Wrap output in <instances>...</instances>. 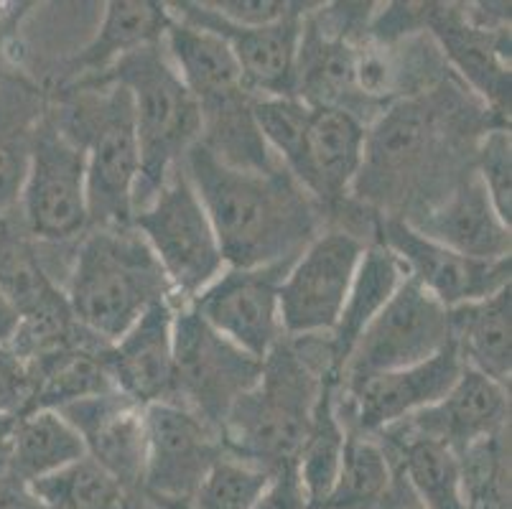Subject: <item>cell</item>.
Here are the masks:
<instances>
[{
	"label": "cell",
	"instance_id": "1",
	"mask_svg": "<svg viewBox=\"0 0 512 509\" xmlns=\"http://www.w3.org/2000/svg\"><path fill=\"white\" fill-rule=\"evenodd\" d=\"M181 166L212 222L227 268L293 263L321 232L324 209L286 168L242 171L217 161L199 143L186 151Z\"/></svg>",
	"mask_w": 512,
	"mask_h": 509
},
{
	"label": "cell",
	"instance_id": "2",
	"mask_svg": "<svg viewBox=\"0 0 512 509\" xmlns=\"http://www.w3.org/2000/svg\"><path fill=\"white\" fill-rule=\"evenodd\" d=\"M329 382L339 385L327 334L283 336L263 359L258 382L222 423L227 454L271 474L296 466L319 395Z\"/></svg>",
	"mask_w": 512,
	"mask_h": 509
},
{
	"label": "cell",
	"instance_id": "3",
	"mask_svg": "<svg viewBox=\"0 0 512 509\" xmlns=\"http://www.w3.org/2000/svg\"><path fill=\"white\" fill-rule=\"evenodd\" d=\"M46 95L59 128L85 151L90 230L133 227L141 156L130 92L118 82H100Z\"/></svg>",
	"mask_w": 512,
	"mask_h": 509
},
{
	"label": "cell",
	"instance_id": "4",
	"mask_svg": "<svg viewBox=\"0 0 512 509\" xmlns=\"http://www.w3.org/2000/svg\"><path fill=\"white\" fill-rule=\"evenodd\" d=\"M64 296L77 324L105 344L118 342L153 303L174 301L164 270L133 227L87 230L74 247Z\"/></svg>",
	"mask_w": 512,
	"mask_h": 509
},
{
	"label": "cell",
	"instance_id": "5",
	"mask_svg": "<svg viewBox=\"0 0 512 509\" xmlns=\"http://www.w3.org/2000/svg\"><path fill=\"white\" fill-rule=\"evenodd\" d=\"M100 82L123 84L133 102V123L141 156V174L133 196L136 214L158 194L171 171L181 166L186 151L199 143L202 112L171 64L164 39L128 54L105 77L90 84Z\"/></svg>",
	"mask_w": 512,
	"mask_h": 509
},
{
	"label": "cell",
	"instance_id": "6",
	"mask_svg": "<svg viewBox=\"0 0 512 509\" xmlns=\"http://www.w3.org/2000/svg\"><path fill=\"white\" fill-rule=\"evenodd\" d=\"M133 230L151 247L176 306L194 301L227 268L184 166H176L151 202L133 214Z\"/></svg>",
	"mask_w": 512,
	"mask_h": 509
},
{
	"label": "cell",
	"instance_id": "7",
	"mask_svg": "<svg viewBox=\"0 0 512 509\" xmlns=\"http://www.w3.org/2000/svg\"><path fill=\"white\" fill-rule=\"evenodd\" d=\"M18 224L39 245H69L90 230L85 151L59 128L49 107L36 128Z\"/></svg>",
	"mask_w": 512,
	"mask_h": 509
},
{
	"label": "cell",
	"instance_id": "8",
	"mask_svg": "<svg viewBox=\"0 0 512 509\" xmlns=\"http://www.w3.org/2000/svg\"><path fill=\"white\" fill-rule=\"evenodd\" d=\"M174 403L220 433L232 405L258 382L263 362L204 324L189 303L174 316Z\"/></svg>",
	"mask_w": 512,
	"mask_h": 509
},
{
	"label": "cell",
	"instance_id": "9",
	"mask_svg": "<svg viewBox=\"0 0 512 509\" xmlns=\"http://www.w3.org/2000/svg\"><path fill=\"white\" fill-rule=\"evenodd\" d=\"M365 247L357 232L344 227L319 232L304 247L278 291L283 336L332 334Z\"/></svg>",
	"mask_w": 512,
	"mask_h": 509
},
{
	"label": "cell",
	"instance_id": "10",
	"mask_svg": "<svg viewBox=\"0 0 512 509\" xmlns=\"http://www.w3.org/2000/svg\"><path fill=\"white\" fill-rule=\"evenodd\" d=\"M451 344L449 308L406 278L385 308L362 331L349 354L339 387L355 385L380 372L406 370L436 357Z\"/></svg>",
	"mask_w": 512,
	"mask_h": 509
},
{
	"label": "cell",
	"instance_id": "11",
	"mask_svg": "<svg viewBox=\"0 0 512 509\" xmlns=\"http://www.w3.org/2000/svg\"><path fill=\"white\" fill-rule=\"evenodd\" d=\"M439 107L434 97L400 100L380 112L372 128H367L365 161L352 191H362V199L398 202L406 189L436 163L439 146Z\"/></svg>",
	"mask_w": 512,
	"mask_h": 509
},
{
	"label": "cell",
	"instance_id": "12",
	"mask_svg": "<svg viewBox=\"0 0 512 509\" xmlns=\"http://www.w3.org/2000/svg\"><path fill=\"white\" fill-rule=\"evenodd\" d=\"M146 415L143 492L164 509H189L194 492L225 454L220 433L179 403H156Z\"/></svg>",
	"mask_w": 512,
	"mask_h": 509
},
{
	"label": "cell",
	"instance_id": "13",
	"mask_svg": "<svg viewBox=\"0 0 512 509\" xmlns=\"http://www.w3.org/2000/svg\"><path fill=\"white\" fill-rule=\"evenodd\" d=\"M464 364L454 344L441 349L436 357L406 370L380 372L355 385H337V410L344 428L365 436H377L400 420L411 418L446 398L456 385Z\"/></svg>",
	"mask_w": 512,
	"mask_h": 509
},
{
	"label": "cell",
	"instance_id": "14",
	"mask_svg": "<svg viewBox=\"0 0 512 509\" xmlns=\"http://www.w3.org/2000/svg\"><path fill=\"white\" fill-rule=\"evenodd\" d=\"M291 263L225 268L189 306L204 324L263 362L283 339L278 291Z\"/></svg>",
	"mask_w": 512,
	"mask_h": 509
},
{
	"label": "cell",
	"instance_id": "15",
	"mask_svg": "<svg viewBox=\"0 0 512 509\" xmlns=\"http://www.w3.org/2000/svg\"><path fill=\"white\" fill-rule=\"evenodd\" d=\"M375 237L400 260L406 278L444 308L482 301L510 286L512 260H474L428 240L398 217H377Z\"/></svg>",
	"mask_w": 512,
	"mask_h": 509
},
{
	"label": "cell",
	"instance_id": "16",
	"mask_svg": "<svg viewBox=\"0 0 512 509\" xmlns=\"http://www.w3.org/2000/svg\"><path fill=\"white\" fill-rule=\"evenodd\" d=\"M171 16L212 31L230 46L242 72L245 90L253 97H296L301 31L306 13L314 6L304 3L296 13L271 26L240 28L220 21L202 3H166Z\"/></svg>",
	"mask_w": 512,
	"mask_h": 509
},
{
	"label": "cell",
	"instance_id": "17",
	"mask_svg": "<svg viewBox=\"0 0 512 509\" xmlns=\"http://www.w3.org/2000/svg\"><path fill=\"white\" fill-rule=\"evenodd\" d=\"M510 428V390L490 377L467 370L459 375L446 398L411 418L400 420L377 436L428 438L462 454L472 443Z\"/></svg>",
	"mask_w": 512,
	"mask_h": 509
},
{
	"label": "cell",
	"instance_id": "18",
	"mask_svg": "<svg viewBox=\"0 0 512 509\" xmlns=\"http://www.w3.org/2000/svg\"><path fill=\"white\" fill-rule=\"evenodd\" d=\"M54 413L79 433L87 456L97 466L118 479L128 492L146 497V415L141 405L113 390Z\"/></svg>",
	"mask_w": 512,
	"mask_h": 509
},
{
	"label": "cell",
	"instance_id": "19",
	"mask_svg": "<svg viewBox=\"0 0 512 509\" xmlns=\"http://www.w3.org/2000/svg\"><path fill=\"white\" fill-rule=\"evenodd\" d=\"M174 316V301L153 303L105 352L115 390L141 408L174 403Z\"/></svg>",
	"mask_w": 512,
	"mask_h": 509
},
{
	"label": "cell",
	"instance_id": "20",
	"mask_svg": "<svg viewBox=\"0 0 512 509\" xmlns=\"http://www.w3.org/2000/svg\"><path fill=\"white\" fill-rule=\"evenodd\" d=\"M446 62L462 74L474 95L495 112H510V28L474 26L464 6L426 3V23Z\"/></svg>",
	"mask_w": 512,
	"mask_h": 509
},
{
	"label": "cell",
	"instance_id": "21",
	"mask_svg": "<svg viewBox=\"0 0 512 509\" xmlns=\"http://www.w3.org/2000/svg\"><path fill=\"white\" fill-rule=\"evenodd\" d=\"M403 222L428 240L474 260H505L512 252L510 227L495 212L474 168L441 194L439 202Z\"/></svg>",
	"mask_w": 512,
	"mask_h": 509
},
{
	"label": "cell",
	"instance_id": "22",
	"mask_svg": "<svg viewBox=\"0 0 512 509\" xmlns=\"http://www.w3.org/2000/svg\"><path fill=\"white\" fill-rule=\"evenodd\" d=\"M367 123L337 107H311L304 189L321 209L342 207L365 161Z\"/></svg>",
	"mask_w": 512,
	"mask_h": 509
},
{
	"label": "cell",
	"instance_id": "23",
	"mask_svg": "<svg viewBox=\"0 0 512 509\" xmlns=\"http://www.w3.org/2000/svg\"><path fill=\"white\" fill-rule=\"evenodd\" d=\"M46 107V90H41L29 74L8 69L0 82V224L18 219L36 128Z\"/></svg>",
	"mask_w": 512,
	"mask_h": 509
},
{
	"label": "cell",
	"instance_id": "24",
	"mask_svg": "<svg viewBox=\"0 0 512 509\" xmlns=\"http://www.w3.org/2000/svg\"><path fill=\"white\" fill-rule=\"evenodd\" d=\"M169 11L166 3L113 0L105 3L102 21L85 49L69 59L67 77L59 87H82L105 77L120 59L164 39Z\"/></svg>",
	"mask_w": 512,
	"mask_h": 509
},
{
	"label": "cell",
	"instance_id": "25",
	"mask_svg": "<svg viewBox=\"0 0 512 509\" xmlns=\"http://www.w3.org/2000/svg\"><path fill=\"white\" fill-rule=\"evenodd\" d=\"M164 46L181 82L197 100L199 112L214 110L242 97H253L245 90L242 72L230 46L212 31H204L169 13Z\"/></svg>",
	"mask_w": 512,
	"mask_h": 509
},
{
	"label": "cell",
	"instance_id": "26",
	"mask_svg": "<svg viewBox=\"0 0 512 509\" xmlns=\"http://www.w3.org/2000/svg\"><path fill=\"white\" fill-rule=\"evenodd\" d=\"M107 347L110 344L92 336L85 342L67 344V347L26 359L31 392L23 413L62 410L67 405L113 392L115 385L105 364Z\"/></svg>",
	"mask_w": 512,
	"mask_h": 509
},
{
	"label": "cell",
	"instance_id": "27",
	"mask_svg": "<svg viewBox=\"0 0 512 509\" xmlns=\"http://www.w3.org/2000/svg\"><path fill=\"white\" fill-rule=\"evenodd\" d=\"M451 344L467 370L510 390L512 377V296L510 286L482 301L451 308Z\"/></svg>",
	"mask_w": 512,
	"mask_h": 509
},
{
	"label": "cell",
	"instance_id": "28",
	"mask_svg": "<svg viewBox=\"0 0 512 509\" xmlns=\"http://www.w3.org/2000/svg\"><path fill=\"white\" fill-rule=\"evenodd\" d=\"M403 280H406V270H403L400 260L380 240L370 242L362 252V260L357 265L355 280L349 286L337 326L332 329V334H327L339 380H342V370L349 354L360 342L362 331L383 311L385 303L393 298Z\"/></svg>",
	"mask_w": 512,
	"mask_h": 509
},
{
	"label": "cell",
	"instance_id": "29",
	"mask_svg": "<svg viewBox=\"0 0 512 509\" xmlns=\"http://www.w3.org/2000/svg\"><path fill=\"white\" fill-rule=\"evenodd\" d=\"M85 456L79 433L54 410H29L13 420L8 433V469L23 482H39Z\"/></svg>",
	"mask_w": 512,
	"mask_h": 509
},
{
	"label": "cell",
	"instance_id": "30",
	"mask_svg": "<svg viewBox=\"0 0 512 509\" xmlns=\"http://www.w3.org/2000/svg\"><path fill=\"white\" fill-rule=\"evenodd\" d=\"M423 509H464L459 456L428 438L377 436Z\"/></svg>",
	"mask_w": 512,
	"mask_h": 509
},
{
	"label": "cell",
	"instance_id": "31",
	"mask_svg": "<svg viewBox=\"0 0 512 509\" xmlns=\"http://www.w3.org/2000/svg\"><path fill=\"white\" fill-rule=\"evenodd\" d=\"M393 459L377 436L347 431L337 479L316 509H377L393 482Z\"/></svg>",
	"mask_w": 512,
	"mask_h": 509
},
{
	"label": "cell",
	"instance_id": "32",
	"mask_svg": "<svg viewBox=\"0 0 512 509\" xmlns=\"http://www.w3.org/2000/svg\"><path fill=\"white\" fill-rule=\"evenodd\" d=\"M31 489L49 509H164L148 497L128 492L90 456L44 476Z\"/></svg>",
	"mask_w": 512,
	"mask_h": 509
},
{
	"label": "cell",
	"instance_id": "33",
	"mask_svg": "<svg viewBox=\"0 0 512 509\" xmlns=\"http://www.w3.org/2000/svg\"><path fill=\"white\" fill-rule=\"evenodd\" d=\"M334 395H337V382H329L321 390L309 433H306V441L296 459V474L309 497L311 509L319 507L332 489L339 464H342L344 441H347V428L339 418Z\"/></svg>",
	"mask_w": 512,
	"mask_h": 509
},
{
	"label": "cell",
	"instance_id": "34",
	"mask_svg": "<svg viewBox=\"0 0 512 509\" xmlns=\"http://www.w3.org/2000/svg\"><path fill=\"white\" fill-rule=\"evenodd\" d=\"M456 456L464 509H510V428L472 443Z\"/></svg>",
	"mask_w": 512,
	"mask_h": 509
},
{
	"label": "cell",
	"instance_id": "35",
	"mask_svg": "<svg viewBox=\"0 0 512 509\" xmlns=\"http://www.w3.org/2000/svg\"><path fill=\"white\" fill-rule=\"evenodd\" d=\"M253 120L265 146L283 168L304 186L306 181V128L311 107L299 97H253Z\"/></svg>",
	"mask_w": 512,
	"mask_h": 509
},
{
	"label": "cell",
	"instance_id": "36",
	"mask_svg": "<svg viewBox=\"0 0 512 509\" xmlns=\"http://www.w3.org/2000/svg\"><path fill=\"white\" fill-rule=\"evenodd\" d=\"M273 474L225 451L194 492L189 509H253Z\"/></svg>",
	"mask_w": 512,
	"mask_h": 509
},
{
	"label": "cell",
	"instance_id": "37",
	"mask_svg": "<svg viewBox=\"0 0 512 509\" xmlns=\"http://www.w3.org/2000/svg\"><path fill=\"white\" fill-rule=\"evenodd\" d=\"M474 174L502 222L512 227V140L505 125H492L482 133L474 153Z\"/></svg>",
	"mask_w": 512,
	"mask_h": 509
},
{
	"label": "cell",
	"instance_id": "38",
	"mask_svg": "<svg viewBox=\"0 0 512 509\" xmlns=\"http://www.w3.org/2000/svg\"><path fill=\"white\" fill-rule=\"evenodd\" d=\"M209 13L240 28L271 26L286 16L299 11L304 3H288V0H202Z\"/></svg>",
	"mask_w": 512,
	"mask_h": 509
},
{
	"label": "cell",
	"instance_id": "39",
	"mask_svg": "<svg viewBox=\"0 0 512 509\" xmlns=\"http://www.w3.org/2000/svg\"><path fill=\"white\" fill-rule=\"evenodd\" d=\"M31 380L26 362L13 349H0V415H21L29 403Z\"/></svg>",
	"mask_w": 512,
	"mask_h": 509
},
{
	"label": "cell",
	"instance_id": "40",
	"mask_svg": "<svg viewBox=\"0 0 512 509\" xmlns=\"http://www.w3.org/2000/svg\"><path fill=\"white\" fill-rule=\"evenodd\" d=\"M253 509H311L309 497H306L299 474H296V466H286L278 474H273L271 484Z\"/></svg>",
	"mask_w": 512,
	"mask_h": 509
},
{
	"label": "cell",
	"instance_id": "41",
	"mask_svg": "<svg viewBox=\"0 0 512 509\" xmlns=\"http://www.w3.org/2000/svg\"><path fill=\"white\" fill-rule=\"evenodd\" d=\"M0 509H49L29 482L18 479L11 471L0 474Z\"/></svg>",
	"mask_w": 512,
	"mask_h": 509
},
{
	"label": "cell",
	"instance_id": "42",
	"mask_svg": "<svg viewBox=\"0 0 512 509\" xmlns=\"http://www.w3.org/2000/svg\"><path fill=\"white\" fill-rule=\"evenodd\" d=\"M23 316L13 298L0 288V349H11L21 331Z\"/></svg>",
	"mask_w": 512,
	"mask_h": 509
},
{
	"label": "cell",
	"instance_id": "43",
	"mask_svg": "<svg viewBox=\"0 0 512 509\" xmlns=\"http://www.w3.org/2000/svg\"><path fill=\"white\" fill-rule=\"evenodd\" d=\"M377 509H423V507H421V502H418L416 494H413V489L408 487L406 479H403V474L395 469L390 489L385 492L383 502L377 504Z\"/></svg>",
	"mask_w": 512,
	"mask_h": 509
},
{
	"label": "cell",
	"instance_id": "44",
	"mask_svg": "<svg viewBox=\"0 0 512 509\" xmlns=\"http://www.w3.org/2000/svg\"><path fill=\"white\" fill-rule=\"evenodd\" d=\"M3 31H6V26L0 23V82H3V77H6L8 69H11V64H8L6 59V51H3V41H6V34H3Z\"/></svg>",
	"mask_w": 512,
	"mask_h": 509
},
{
	"label": "cell",
	"instance_id": "45",
	"mask_svg": "<svg viewBox=\"0 0 512 509\" xmlns=\"http://www.w3.org/2000/svg\"><path fill=\"white\" fill-rule=\"evenodd\" d=\"M13 420L16 418H11V415H0V438H6L8 433H11Z\"/></svg>",
	"mask_w": 512,
	"mask_h": 509
}]
</instances>
